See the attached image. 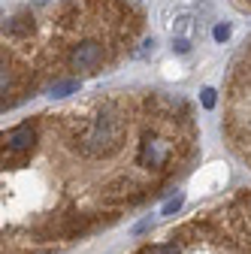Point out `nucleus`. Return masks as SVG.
Here are the masks:
<instances>
[{
  "mask_svg": "<svg viewBox=\"0 0 251 254\" xmlns=\"http://www.w3.org/2000/svg\"><path fill=\"white\" fill-rule=\"evenodd\" d=\"M73 91H79V79H67V82H55L52 85L55 97H64V94H73Z\"/></svg>",
  "mask_w": 251,
  "mask_h": 254,
  "instance_id": "f257e3e1",
  "label": "nucleus"
},
{
  "mask_svg": "<svg viewBox=\"0 0 251 254\" xmlns=\"http://www.w3.org/2000/svg\"><path fill=\"white\" fill-rule=\"evenodd\" d=\"M227 37H230V27H227V24H218V27H215V40H218V43H224Z\"/></svg>",
  "mask_w": 251,
  "mask_h": 254,
  "instance_id": "f03ea898",
  "label": "nucleus"
},
{
  "mask_svg": "<svg viewBox=\"0 0 251 254\" xmlns=\"http://www.w3.org/2000/svg\"><path fill=\"white\" fill-rule=\"evenodd\" d=\"M173 49H176V52H179V55H185V52H188V49H191V43H188V40H185V37H179V40H173Z\"/></svg>",
  "mask_w": 251,
  "mask_h": 254,
  "instance_id": "7ed1b4c3",
  "label": "nucleus"
},
{
  "mask_svg": "<svg viewBox=\"0 0 251 254\" xmlns=\"http://www.w3.org/2000/svg\"><path fill=\"white\" fill-rule=\"evenodd\" d=\"M203 106H206V109H212V106H215V91H212V88H206V91H203Z\"/></svg>",
  "mask_w": 251,
  "mask_h": 254,
  "instance_id": "20e7f679",
  "label": "nucleus"
},
{
  "mask_svg": "<svg viewBox=\"0 0 251 254\" xmlns=\"http://www.w3.org/2000/svg\"><path fill=\"white\" fill-rule=\"evenodd\" d=\"M179 206H182V197H176V200H170V203L164 206V215H173V212H179Z\"/></svg>",
  "mask_w": 251,
  "mask_h": 254,
  "instance_id": "39448f33",
  "label": "nucleus"
}]
</instances>
